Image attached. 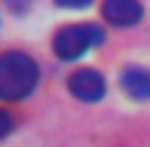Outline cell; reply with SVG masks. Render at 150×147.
<instances>
[{
	"instance_id": "1",
	"label": "cell",
	"mask_w": 150,
	"mask_h": 147,
	"mask_svg": "<svg viewBox=\"0 0 150 147\" xmlns=\"http://www.w3.org/2000/svg\"><path fill=\"white\" fill-rule=\"evenodd\" d=\"M37 86V64L25 52H6L0 55V98L3 101H18L31 95Z\"/></svg>"
},
{
	"instance_id": "5",
	"label": "cell",
	"mask_w": 150,
	"mask_h": 147,
	"mask_svg": "<svg viewBox=\"0 0 150 147\" xmlns=\"http://www.w3.org/2000/svg\"><path fill=\"white\" fill-rule=\"evenodd\" d=\"M122 89H126L132 98H138V101H147L150 98V71L129 68L126 74H122Z\"/></svg>"
},
{
	"instance_id": "3",
	"label": "cell",
	"mask_w": 150,
	"mask_h": 147,
	"mask_svg": "<svg viewBox=\"0 0 150 147\" xmlns=\"http://www.w3.org/2000/svg\"><path fill=\"white\" fill-rule=\"evenodd\" d=\"M71 92L80 101H98L104 95V77L98 71H92V68H83V71H77L71 77Z\"/></svg>"
},
{
	"instance_id": "4",
	"label": "cell",
	"mask_w": 150,
	"mask_h": 147,
	"mask_svg": "<svg viewBox=\"0 0 150 147\" xmlns=\"http://www.w3.org/2000/svg\"><path fill=\"white\" fill-rule=\"evenodd\" d=\"M101 12H104V18L110 25H120V28H132V25H138L141 16H144L141 3H135V0H107Z\"/></svg>"
},
{
	"instance_id": "6",
	"label": "cell",
	"mask_w": 150,
	"mask_h": 147,
	"mask_svg": "<svg viewBox=\"0 0 150 147\" xmlns=\"http://www.w3.org/2000/svg\"><path fill=\"white\" fill-rule=\"evenodd\" d=\"M9 132H12V117L6 110H0V138H6Z\"/></svg>"
},
{
	"instance_id": "2",
	"label": "cell",
	"mask_w": 150,
	"mask_h": 147,
	"mask_svg": "<svg viewBox=\"0 0 150 147\" xmlns=\"http://www.w3.org/2000/svg\"><path fill=\"white\" fill-rule=\"evenodd\" d=\"M101 40H104V34H101L98 25H67L55 34L52 46H55L58 58H80L86 49L98 46Z\"/></svg>"
}]
</instances>
